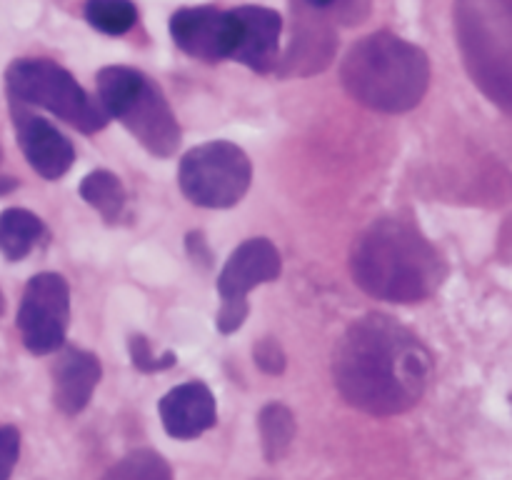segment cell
I'll return each instance as SVG.
<instances>
[{
  "instance_id": "cell-10",
  "label": "cell",
  "mask_w": 512,
  "mask_h": 480,
  "mask_svg": "<svg viewBox=\"0 0 512 480\" xmlns=\"http://www.w3.org/2000/svg\"><path fill=\"white\" fill-rule=\"evenodd\" d=\"M235 40L230 58L255 73H270L278 65L280 30L283 18L275 10L260 5H243L233 10Z\"/></svg>"
},
{
  "instance_id": "cell-21",
  "label": "cell",
  "mask_w": 512,
  "mask_h": 480,
  "mask_svg": "<svg viewBox=\"0 0 512 480\" xmlns=\"http://www.w3.org/2000/svg\"><path fill=\"white\" fill-rule=\"evenodd\" d=\"M255 363L263 373L270 375H278L285 370V353L283 348L278 345V340L273 338H265L255 345Z\"/></svg>"
},
{
  "instance_id": "cell-6",
  "label": "cell",
  "mask_w": 512,
  "mask_h": 480,
  "mask_svg": "<svg viewBox=\"0 0 512 480\" xmlns=\"http://www.w3.org/2000/svg\"><path fill=\"white\" fill-rule=\"evenodd\" d=\"M250 180H253L250 158L243 148L228 140L198 145L180 160V190L190 203L200 208H233L245 198Z\"/></svg>"
},
{
  "instance_id": "cell-8",
  "label": "cell",
  "mask_w": 512,
  "mask_h": 480,
  "mask_svg": "<svg viewBox=\"0 0 512 480\" xmlns=\"http://www.w3.org/2000/svg\"><path fill=\"white\" fill-rule=\"evenodd\" d=\"M70 320V285L58 273H38L25 285L18 310V330L33 355L58 353Z\"/></svg>"
},
{
  "instance_id": "cell-2",
  "label": "cell",
  "mask_w": 512,
  "mask_h": 480,
  "mask_svg": "<svg viewBox=\"0 0 512 480\" xmlns=\"http://www.w3.org/2000/svg\"><path fill=\"white\" fill-rule=\"evenodd\" d=\"M350 275L373 298L420 303L438 293L448 265L413 220L390 215L375 220L355 240Z\"/></svg>"
},
{
  "instance_id": "cell-19",
  "label": "cell",
  "mask_w": 512,
  "mask_h": 480,
  "mask_svg": "<svg viewBox=\"0 0 512 480\" xmlns=\"http://www.w3.org/2000/svg\"><path fill=\"white\" fill-rule=\"evenodd\" d=\"M128 348H130V360H133L135 368L143 370V373H158V370H168L170 365H175L173 353L153 355L150 343L143 338V335H133Z\"/></svg>"
},
{
  "instance_id": "cell-17",
  "label": "cell",
  "mask_w": 512,
  "mask_h": 480,
  "mask_svg": "<svg viewBox=\"0 0 512 480\" xmlns=\"http://www.w3.org/2000/svg\"><path fill=\"white\" fill-rule=\"evenodd\" d=\"M100 480H173V470L163 455L140 448L118 460Z\"/></svg>"
},
{
  "instance_id": "cell-9",
  "label": "cell",
  "mask_w": 512,
  "mask_h": 480,
  "mask_svg": "<svg viewBox=\"0 0 512 480\" xmlns=\"http://www.w3.org/2000/svg\"><path fill=\"white\" fill-rule=\"evenodd\" d=\"M170 35L175 45L190 58L218 63V60L230 58V50H233V10H220L213 5L180 8L170 18Z\"/></svg>"
},
{
  "instance_id": "cell-16",
  "label": "cell",
  "mask_w": 512,
  "mask_h": 480,
  "mask_svg": "<svg viewBox=\"0 0 512 480\" xmlns=\"http://www.w3.org/2000/svg\"><path fill=\"white\" fill-rule=\"evenodd\" d=\"M260 440H263V453L270 463H278L285 458L295 438V418L283 403H268L260 410Z\"/></svg>"
},
{
  "instance_id": "cell-11",
  "label": "cell",
  "mask_w": 512,
  "mask_h": 480,
  "mask_svg": "<svg viewBox=\"0 0 512 480\" xmlns=\"http://www.w3.org/2000/svg\"><path fill=\"white\" fill-rule=\"evenodd\" d=\"M160 420L170 438L193 440L218 423L215 395L200 380L178 385L160 400Z\"/></svg>"
},
{
  "instance_id": "cell-13",
  "label": "cell",
  "mask_w": 512,
  "mask_h": 480,
  "mask_svg": "<svg viewBox=\"0 0 512 480\" xmlns=\"http://www.w3.org/2000/svg\"><path fill=\"white\" fill-rule=\"evenodd\" d=\"M98 355L75 345H63L53 365V400L65 415H78L90 403L100 383Z\"/></svg>"
},
{
  "instance_id": "cell-15",
  "label": "cell",
  "mask_w": 512,
  "mask_h": 480,
  "mask_svg": "<svg viewBox=\"0 0 512 480\" xmlns=\"http://www.w3.org/2000/svg\"><path fill=\"white\" fill-rule=\"evenodd\" d=\"M80 198L100 213L105 223L113 225L125 208V188L110 170H93L80 180Z\"/></svg>"
},
{
  "instance_id": "cell-4",
  "label": "cell",
  "mask_w": 512,
  "mask_h": 480,
  "mask_svg": "<svg viewBox=\"0 0 512 480\" xmlns=\"http://www.w3.org/2000/svg\"><path fill=\"white\" fill-rule=\"evenodd\" d=\"M98 100L110 118L120 120L125 130L138 138L148 153L168 158L180 148V125L170 110L163 90L140 70L108 65L95 78Z\"/></svg>"
},
{
  "instance_id": "cell-20",
  "label": "cell",
  "mask_w": 512,
  "mask_h": 480,
  "mask_svg": "<svg viewBox=\"0 0 512 480\" xmlns=\"http://www.w3.org/2000/svg\"><path fill=\"white\" fill-rule=\"evenodd\" d=\"M20 433L13 425H0V480H8L18 463Z\"/></svg>"
},
{
  "instance_id": "cell-1",
  "label": "cell",
  "mask_w": 512,
  "mask_h": 480,
  "mask_svg": "<svg viewBox=\"0 0 512 480\" xmlns=\"http://www.w3.org/2000/svg\"><path fill=\"white\" fill-rule=\"evenodd\" d=\"M430 370L433 358L423 340L385 313L350 323L333 355V378L345 403L380 418L415 408Z\"/></svg>"
},
{
  "instance_id": "cell-22",
  "label": "cell",
  "mask_w": 512,
  "mask_h": 480,
  "mask_svg": "<svg viewBox=\"0 0 512 480\" xmlns=\"http://www.w3.org/2000/svg\"><path fill=\"white\" fill-rule=\"evenodd\" d=\"M303 5L313 10H328L330 5H335V0H303Z\"/></svg>"
},
{
  "instance_id": "cell-3",
  "label": "cell",
  "mask_w": 512,
  "mask_h": 480,
  "mask_svg": "<svg viewBox=\"0 0 512 480\" xmlns=\"http://www.w3.org/2000/svg\"><path fill=\"white\" fill-rule=\"evenodd\" d=\"M340 80L365 108L405 113L420 105L428 93L430 60L423 48L380 30L348 50Z\"/></svg>"
},
{
  "instance_id": "cell-12",
  "label": "cell",
  "mask_w": 512,
  "mask_h": 480,
  "mask_svg": "<svg viewBox=\"0 0 512 480\" xmlns=\"http://www.w3.org/2000/svg\"><path fill=\"white\" fill-rule=\"evenodd\" d=\"M18 120V143L25 160L45 180L63 178L75 160V148L58 128L38 115L15 113Z\"/></svg>"
},
{
  "instance_id": "cell-18",
  "label": "cell",
  "mask_w": 512,
  "mask_h": 480,
  "mask_svg": "<svg viewBox=\"0 0 512 480\" xmlns=\"http://www.w3.org/2000/svg\"><path fill=\"white\" fill-rule=\"evenodd\" d=\"M85 20L105 35H123L138 20V10L130 0H88Z\"/></svg>"
},
{
  "instance_id": "cell-14",
  "label": "cell",
  "mask_w": 512,
  "mask_h": 480,
  "mask_svg": "<svg viewBox=\"0 0 512 480\" xmlns=\"http://www.w3.org/2000/svg\"><path fill=\"white\" fill-rule=\"evenodd\" d=\"M45 233L43 220L25 208L0 213V253L8 260H23Z\"/></svg>"
},
{
  "instance_id": "cell-23",
  "label": "cell",
  "mask_w": 512,
  "mask_h": 480,
  "mask_svg": "<svg viewBox=\"0 0 512 480\" xmlns=\"http://www.w3.org/2000/svg\"><path fill=\"white\" fill-rule=\"evenodd\" d=\"M15 185H18V180H15V178H5V175H0V195L10 193V190H15Z\"/></svg>"
},
{
  "instance_id": "cell-7",
  "label": "cell",
  "mask_w": 512,
  "mask_h": 480,
  "mask_svg": "<svg viewBox=\"0 0 512 480\" xmlns=\"http://www.w3.org/2000/svg\"><path fill=\"white\" fill-rule=\"evenodd\" d=\"M283 270L278 248L268 238L245 240L235 248L218 278L223 308L218 313V330L230 335L248 318V293L258 285L275 280Z\"/></svg>"
},
{
  "instance_id": "cell-24",
  "label": "cell",
  "mask_w": 512,
  "mask_h": 480,
  "mask_svg": "<svg viewBox=\"0 0 512 480\" xmlns=\"http://www.w3.org/2000/svg\"><path fill=\"white\" fill-rule=\"evenodd\" d=\"M3 310H5V300H3V295H0V315H3Z\"/></svg>"
},
{
  "instance_id": "cell-5",
  "label": "cell",
  "mask_w": 512,
  "mask_h": 480,
  "mask_svg": "<svg viewBox=\"0 0 512 480\" xmlns=\"http://www.w3.org/2000/svg\"><path fill=\"white\" fill-rule=\"evenodd\" d=\"M5 85L15 103L50 110L85 135L103 130L110 120L100 100L93 98L63 65L53 60H13L5 70Z\"/></svg>"
}]
</instances>
